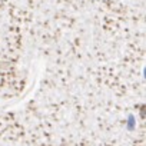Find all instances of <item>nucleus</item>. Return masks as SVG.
Here are the masks:
<instances>
[{"label":"nucleus","instance_id":"1","mask_svg":"<svg viewBox=\"0 0 146 146\" xmlns=\"http://www.w3.org/2000/svg\"><path fill=\"white\" fill-rule=\"evenodd\" d=\"M133 120H135V117L129 116V129H133Z\"/></svg>","mask_w":146,"mask_h":146}]
</instances>
